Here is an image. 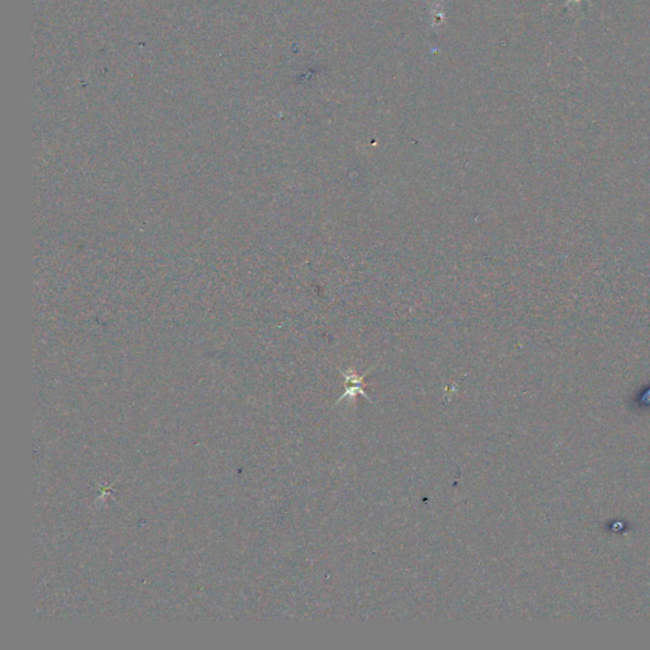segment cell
Segmentation results:
<instances>
[{
	"mask_svg": "<svg viewBox=\"0 0 650 650\" xmlns=\"http://www.w3.org/2000/svg\"><path fill=\"white\" fill-rule=\"evenodd\" d=\"M339 373L343 375L344 380H346V391L344 394L342 395L341 398L338 399L337 404L344 400V399H353L356 398L357 395H362L364 398L367 399L368 401L373 403V400L370 397H367L364 388H365V377L366 375L368 374L370 371H367L366 374L358 375L353 371V370H348V371H343V370H339Z\"/></svg>",
	"mask_w": 650,
	"mask_h": 650,
	"instance_id": "cell-1",
	"label": "cell"
}]
</instances>
